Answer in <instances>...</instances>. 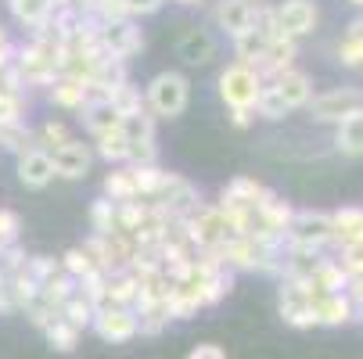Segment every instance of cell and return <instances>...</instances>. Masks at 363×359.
<instances>
[{"mask_svg": "<svg viewBox=\"0 0 363 359\" xmlns=\"http://www.w3.org/2000/svg\"><path fill=\"white\" fill-rule=\"evenodd\" d=\"M187 97H191V86L180 72H159L147 90H144V105L155 119H177L184 108H187Z\"/></svg>", "mask_w": 363, "mask_h": 359, "instance_id": "obj_1", "label": "cell"}, {"mask_svg": "<svg viewBox=\"0 0 363 359\" xmlns=\"http://www.w3.org/2000/svg\"><path fill=\"white\" fill-rule=\"evenodd\" d=\"M309 115L317 122H342L345 115L352 112H363V90L359 86H335V90H324V93H313L309 101Z\"/></svg>", "mask_w": 363, "mask_h": 359, "instance_id": "obj_2", "label": "cell"}, {"mask_svg": "<svg viewBox=\"0 0 363 359\" xmlns=\"http://www.w3.org/2000/svg\"><path fill=\"white\" fill-rule=\"evenodd\" d=\"M259 90H263V83H259V76L248 69V65H227L220 72V97L227 108H252L255 112V97Z\"/></svg>", "mask_w": 363, "mask_h": 359, "instance_id": "obj_3", "label": "cell"}, {"mask_svg": "<svg viewBox=\"0 0 363 359\" xmlns=\"http://www.w3.org/2000/svg\"><path fill=\"white\" fill-rule=\"evenodd\" d=\"M288 241L313 244V248H328V241H331V212H320V209H295V216H291V223H288Z\"/></svg>", "mask_w": 363, "mask_h": 359, "instance_id": "obj_4", "label": "cell"}, {"mask_svg": "<svg viewBox=\"0 0 363 359\" xmlns=\"http://www.w3.org/2000/svg\"><path fill=\"white\" fill-rule=\"evenodd\" d=\"M101 47H105L116 62H130L137 50H144V33L133 18L108 22V25H101Z\"/></svg>", "mask_w": 363, "mask_h": 359, "instance_id": "obj_5", "label": "cell"}, {"mask_svg": "<svg viewBox=\"0 0 363 359\" xmlns=\"http://www.w3.org/2000/svg\"><path fill=\"white\" fill-rule=\"evenodd\" d=\"M277 15V25L288 40H302L306 33H313L317 29V4L313 0H281V4L274 8Z\"/></svg>", "mask_w": 363, "mask_h": 359, "instance_id": "obj_6", "label": "cell"}, {"mask_svg": "<svg viewBox=\"0 0 363 359\" xmlns=\"http://www.w3.org/2000/svg\"><path fill=\"white\" fill-rule=\"evenodd\" d=\"M47 155H50V166H55V176H65V180L86 176V169H90V162H94V151H90L79 137H72V140H65V144H58V147H50Z\"/></svg>", "mask_w": 363, "mask_h": 359, "instance_id": "obj_7", "label": "cell"}, {"mask_svg": "<svg viewBox=\"0 0 363 359\" xmlns=\"http://www.w3.org/2000/svg\"><path fill=\"white\" fill-rule=\"evenodd\" d=\"M101 341H133L137 338V317L133 309H123V305H108V309H97L94 313V324Z\"/></svg>", "mask_w": 363, "mask_h": 359, "instance_id": "obj_8", "label": "cell"}, {"mask_svg": "<svg viewBox=\"0 0 363 359\" xmlns=\"http://www.w3.org/2000/svg\"><path fill=\"white\" fill-rule=\"evenodd\" d=\"M270 86L284 97V105H288V108H306L309 101H313V79H309V72H302V69H288V72H281Z\"/></svg>", "mask_w": 363, "mask_h": 359, "instance_id": "obj_9", "label": "cell"}, {"mask_svg": "<svg viewBox=\"0 0 363 359\" xmlns=\"http://www.w3.org/2000/svg\"><path fill=\"white\" fill-rule=\"evenodd\" d=\"M313 313H317V327H345L349 320H356V305L349 302L345 291H338V295H320L313 302Z\"/></svg>", "mask_w": 363, "mask_h": 359, "instance_id": "obj_10", "label": "cell"}, {"mask_svg": "<svg viewBox=\"0 0 363 359\" xmlns=\"http://www.w3.org/2000/svg\"><path fill=\"white\" fill-rule=\"evenodd\" d=\"M18 180L33 190H40L55 180V166H50V155L43 147H33V151H22L18 155Z\"/></svg>", "mask_w": 363, "mask_h": 359, "instance_id": "obj_11", "label": "cell"}, {"mask_svg": "<svg viewBox=\"0 0 363 359\" xmlns=\"http://www.w3.org/2000/svg\"><path fill=\"white\" fill-rule=\"evenodd\" d=\"M252 15H255V4H248V0H216V25L230 40L252 29Z\"/></svg>", "mask_w": 363, "mask_h": 359, "instance_id": "obj_12", "label": "cell"}, {"mask_svg": "<svg viewBox=\"0 0 363 359\" xmlns=\"http://www.w3.org/2000/svg\"><path fill=\"white\" fill-rule=\"evenodd\" d=\"M335 147L342 151L345 159H359L363 155V112H352V115H345L335 126Z\"/></svg>", "mask_w": 363, "mask_h": 359, "instance_id": "obj_13", "label": "cell"}, {"mask_svg": "<svg viewBox=\"0 0 363 359\" xmlns=\"http://www.w3.org/2000/svg\"><path fill=\"white\" fill-rule=\"evenodd\" d=\"M180 58L191 62V65H209L216 58V40L205 33V29H191L180 40Z\"/></svg>", "mask_w": 363, "mask_h": 359, "instance_id": "obj_14", "label": "cell"}, {"mask_svg": "<svg viewBox=\"0 0 363 359\" xmlns=\"http://www.w3.org/2000/svg\"><path fill=\"white\" fill-rule=\"evenodd\" d=\"M50 101H55L58 108H72V112H83V105L90 101L86 93V83L72 79V76H58L50 83Z\"/></svg>", "mask_w": 363, "mask_h": 359, "instance_id": "obj_15", "label": "cell"}, {"mask_svg": "<svg viewBox=\"0 0 363 359\" xmlns=\"http://www.w3.org/2000/svg\"><path fill=\"white\" fill-rule=\"evenodd\" d=\"M8 8L15 15V22H22L29 33L47 25L50 22V11H55V4L50 0H8Z\"/></svg>", "mask_w": 363, "mask_h": 359, "instance_id": "obj_16", "label": "cell"}, {"mask_svg": "<svg viewBox=\"0 0 363 359\" xmlns=\"http://www.w3.org/2000/svg\"><path fill=\"white\" fill-rule=\"evenodd\" d=\"M83 122H86V130L94 133V137H101V133H108V130H119V112L108 105V101H86L83 105Z\"/></svg>", "mask_w": 363, "mask_h": 359, "instance_id": "obj_17", "label": "cell"}, {"mask_svg": "<svg viewBox=\"0 0 363 359\" xmlns=\"http://www.w3.org/2000/svg\"><path fill=\"white\" fill-rule=\"evenodd\" d=\"M108 105L119 112V119H126V115H137V112H144L147 105H144V93H140V86L137 83H119L112 93H108Z\"/></svg>", "mask_w": 363, "mask_h": 359, "instance_id": "obj_18", "label": "cell"}, {"mask_svg": "<svg viewBox=\"0 0 363 359\" xmlns=\"http://www.w3.org/2000/svg\"><path fill=\"white\" fill-rule=\"evenodd\" d=\"M234 55H238V65H259L267 55V40L263 33H255V29H245L241 36H234Z\"/></svg>", "mask_w": 363, "mask_h": 359, "instance_id": "obj_19", "label": "cell"}, {"mask_svg": "<svg viewBox=\"0 0 363 359\" xmlns=\"http://www.w3.org/2000/svg\"><path fill=\"white\" fill-rule=\"evenodd\" d=\"M137 287H140V280L130 270L108 273V305H123V309H130L133 298H137Z\"/></svg>", "mask_w": 363, "mask_h": 359, "instance_id": "obj_20", "label": "cell"}, {"mask_svg": "<svg viewBox=\"0 0 363 359\" xmlns=\"http://www.w3.org/2000/svg\"><path fill=\"white\" fill-rule=\"evenodd\" d=\"M94 313H97V309H94V305H90V302H86L79 291H76V295H72V298L62 305V320H65L69 327H76L79 334H83L90 324H94Z\"/></svg>", "mask_w": 363, "mask_h": 359, "instance_id": "obj_21", "label": "cell"}, {"mask_svg": "<svg viewBox=\"0 0 363 359\" xmlns=\"http://www.w3.org/2000/svg\"><path fill=\"white\" fill-rule=\"evenodd\" d=\"M105 198L108 201H133L137 198V187H133V176H130V166H119L116 173L105 176Z\"/></svg>", "mask_w": 363, "mask_h": 359, "instance_id": "obj_22", "label": "cell"}, {"mask_svg": "<svg viewBox=\"0 0 363 359\" xmlns=\"http://www.w3.org/2000/svg\"><path fill=\"white\" fill-rule=\"evenodd\" d=\"M94 140H97V155L105 162L126 166V137H123V130H108V133H101Z\"/></svg>", "mask_w": 363, "mask_h": 359, "instance_id": "obj_23", "label": "cell"}, {"mask_svg": "<svg viewBox=\"0 0 363 359\" xmlns=\"http://www.w3.org/2000/svg\"><path fill=\"white\" fill-rule=\"evenodd\" d=\"M291 108L284 105V97L267 83L263 90H259V97H255V115H263V119H270V122H277V119H284Z\"/></svg>", "mask_w": 363, "mask_h": 359, "instance_id": "obj_24", "label": "cell"}, {"mask_svg": "<svg viewBox=\"0 0 363 359\" xmlns=\"http://www.w3.org/2000/svg\"><path fill=\"white\" fill-rule=\"evenodd\" d=\"M119 130H123L126 140H155V115L144 108V112H137V115H126V119L119 122Z\"/></svg>", "mask_w": 363, "mask_h": 359, "instance_id": "obj_25", "label": "cell"}, {"mask_svg": "<svg viewBox=\"0 0 363 359\" xmlns=\"http://www.w3.org/2000/svg\"><path fill=\"white\" fill-rule=\"evenodd\" d=\"M90 227H94V234H116V201H108V198H97L94 205H90Z\"/></svg>", "mask_w": 363, "mask_h": 359, "instance_id": "obj_26", "label": "cell"}, {"mask_svg": "<svg viewBox=\"0 0 363 359\" xmlns=\"http://www.w3.org/2000/svg\"><path fill=\"white\" fill-rule=\"evenodd\" d=\"M43 338H47V345L55 348V352H72V348H76V341H79V331H76V327H69V324L58 317L55 324H50V327L43 331Z\"/></svg>", "mask_w": 363, "mask_h": 359, "instance_id": "obj_27", "label": "cell"}, {"mask_svg": "<svg viewBox=\"0 0 363 359\" xmlns=\"http://www.w3.org/2000/svg\"><path fill=\"white\" fill-rule=\"evenodd\" d=\"M230 198H238V201H245V205H255L259 198H263L270 187H263V183H259V180H252V176H234L227 187H223Z\"/></svg>", "mask_w": 363, "mask_h": 359, "instance_id": "obj_28", "label": "cell"}, {"mask_svg": "<svg viewBox=\"0 0 363 359\" xmlns=\"http://www.w3.org/2000/svg\"><path fill=\"white\" fill-rule=\"evenodd\" d=\"M58 263H62V270H65V273H69L76 284H79L86 273H94V263H90V255H86L83 248H69Z\"/></svg>", "mask_w": 363, "mask_h": 359, "instance_id": "obj_29", "label": "cell"}, {"mask_svg": "<svg viewBox=\"0 0 363 359\" xmlns=\"http://www.w3.org/2000/svg\"><path fill=\"white\" fill-rule=\"evenodd\" d=\"M36 137H40L43 151H50V147H58V144L72 140V130H69L65 122H58V119H47V122H43V126L36 130Z\"/></svg>", "mask_w": 363, "mask_h": 359, "instance_id": "obj_30", "label": "cell"}, {"mask_svg": "<svg viewBox=\"0 0 363 359\" xmlns=\"http://www.w3.org/2000/svg\"><path fill=\"white\" fill-rule=\"evenodd\" d=\"M338 62L349 65V69H363V40L345 36V40L338 43Z\"/></svg>", "mask_w": 363, "mask_h": 359, "instance_id": "obj_31", "label": "cell"}, {"mask_svg": "<svg viewBox=\"0 0 363 359\" xmlns=\"http://www.w3.org/2000/svg\"><path fill=\"white\" fill-rule=\"evenodd\" d=\"M166 4V0H126V15L130 18H147Z\"/></svg>", "mask_w": 363, "mask_h": 359, "instance_id": "obj_32", "label": "cell"}, {"mask_svg": "<svg viewBox=\"0 0 363 359\" xmlns=\"http://www.w3.org/2000/svg\"><path fill=\"white\" fill-rule=\"evenodd\" d=\"M187 359H227V352L220 345H213V341H205V345H194Z\"/></svg>", "mask_w": 363, "mask_h": 359, "instance_id": "obj_33", "label": "cell"}, {"mask_svg": "<svg viewBox=\"0 0 363 359\" xmlns=\"http://www.w3.org/2000/svg\"><path fill=\"white\" fill-rule=\"evenodd\" d=\"M252 122H255V112H252V108H230V126L248 130Z\"/></svg>", "mask_w": 363, "mask_h": 359, "instance_id": "obj_34", "label": "cell"}, {"mask_svg": "<svg viewBox=\"0 0 363 359\" xmlns=\"http://www.w3.org/2000/svg\"><path fill=\"white\" fill-rule=\"evenodd\" d=\"M356 320L363 324V305H356Z\"/></svg>", "mask_w": 363, "mask_h": 359, "instance_id": "obj_35", "label": "cell"}, {"mask_svg": "<svg viewBox=\"0 0 363 359\" xmlns=\"http://www.w3.org/2000/svg\"><path fill=\"white\" fill-rule=\"evenodd\" d=\"M177 4H198V0H177Z\"/></svg>", "mask_w": 363, "mask_h": 359, "instance_id": "obj_36", "label": "cell"}, {"mask_svg": "<svg viewBox=\"0 0 363 359\" xmlns=\"http://www.w3.org/2000/svg\"><path fill=\"white\" fill-rule=\"evenodd\" d=\"M248 4H263V0H248Z\"/></svg>", "mask_w": 363, "mask_h": 359, "instance_id": "obj_37", "label": "cell"}]
</instances>
